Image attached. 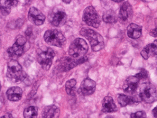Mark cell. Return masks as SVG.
I'll use <instances>...</instances> for the list:
<instances>
[{"label": "cell", "mask_w": 157, "mask_h": 118, "mask_svg": "<svg viewBox=\"0 0 157 118\" xmlns=\"http://www.w3.org/2000/svg\"><path fill=\"white\" fill-rule=\"evenodd\" d=\"M114 2H122L123 1H115V0H114Z\"/></svg>", "instance_id": "32"}, {"label": "cell", "mask_w": 157, "mask_h": 118, "mask_svg": "<svg viewBox=\"0 0 157 118\" xmlns=\"http://www.w3.org/2000/svg\"><path fill=\"white\" fill-rule=\"evenodd\" d=\"M135 76L140 80L141 78H147V76H148V72H147V71L146 70L142 69L141 70V72H139L138 74H137L136 75H135Z\"/></svg>", "instance_id": "26"}, {"label": "cell", "mask_w": 157, "mask_h": 118, "mask_svg": "<svg viewBox=\"0 0 157 118\" xmlns=\"http://www.w3.org/2000/svg\"><path fill=\"white\" fill-rule=\"evenodd\" d=\"M156 112H157V108H155L153 110V114L155 117V118H156Z\"/></svg>", "instance_id": "29"}, {"label": "cell", "mask_w": 157, "mask_h": 118, "mask_svg": "<svg viewBox=\"0 0 157 118\" xmlns=\"http://www.w3.org/2000/svg\"><path fill=\"white\" fill-rule=\"evenodd\" d=\"M24 118H37L38 109L34 106H30L25 109L23 112Z\"/></svg>", "instance_id": "23"}, {"label": "cell", "mask_w": 157, "mask_h": 118, "mask_svg": "<svg viewBox=\"0 0 157 118\" xmlns=\"http://www.w3.org/2000/svg\"><path fill=\"white\" fill-rule=\"evenodd\" d=\"M23 91L21 89L18 87H11L6 92L7 97L11 101H18L20 100Z\"/></svg>", "instance_id": "17"}, {"label": "cell", "mask_w": 157, "mask_h": 118, "mask_svg": "<svg viewBox=\"0 0 157 118\" xmlns=\"http://www.w3.org/2000/svg\"><path fill=\"white\" fill-rule=\"evenodd\" d=\"M88 45L82 38H77L69 47V55L75 59L84 57L88 51Z\"/></svg>", "instance_id": "3"}, {"label": "cell", "mask_w": 157, "mask_h": 118, "mask_svg": "<svg viewBox=\"0 0 157 118\" xmlns=\"http://www.w3.org/2000/svg\"><path fill=\"white\" fill-rule=\"evenodd\" d=\"M140 98L146 103H152L156 99V89L154 85L147 82L143 84L140 89Z\"/></svg>", "instance_id": "7"}, {"label": "cell", "mask_w": 157, "mask_h": 118, "mask_svg": "<svg viewBox=\"0 0 157 118\" xmlns=\"http://www.w3.org/2000/svg\"><path fill=\"white\" fill-rule=\"evenodd\" d=\"M96 84L95 81L87 78L82 81L79 88V93L83 96H89L93 94L96 90Z\"/></svg>", "instance_id": "11"}, {"label": "cell", "mask_w": 157, "mask_h": 118, "mask_svg": "<svg viewBox=\"0 0 157 118\" xmlns=\"http://www.w3.org/2000/svg\"><path fill=\"white\" fill-rule=\"evenodd\" d=\"M147 114L144 111H138L131 114V118H146Z\"/></svg>", "instance_id": "25"}, {"label": "cell", "mask_w": 157, "mask_h": 118, "mask_svg": "<svg viewBox=\"0 0 157 118\" xmlns=\"http://www.w3.org/2000/svg\"><path fill=\"white\" fill-rule=\"evenodd\" d=\"M141 31L142 29L140 26L134 23H131L128 27L127 34L131 38L138 39L141 35Z\"/></svg>", "instance_id": "19"}, {"label": "cell", "mask_w": 157, "mask_h": 118, "mask_svg": "<svg viewBox=\"0 0 157 118\" xmlns=\"http://www.w3.org/2000/svg\"><path fill=\"white\" fill-rule=\"evenodd\" d=\"M80 33L81 35L86 37L89 40L93 51H98L104 48V39L98 32L92 29H82Z\"/></svg>", "instance_id": "2"}, {"label": "cell", "mask_w": 157, "mask_h": 118, "mask_svg": "<svg viewBox=\"0 0 157 118\" xmlns=\"http://www.w3.org/2000/svg\"><path fill=\"white\" fill-rule=\"evenodd\" d=\"M49 20L54 27H61L67 21V15L63 11H57L50 15Z\"/></svg>", "instance_id": "13"}, {"label": "cell", "mask_w": 157, "mask_h": 118, "mask_svg": "<svg viewBox=\"0 0 157 118\" xmlns=\"http://www.w3.org/2000/svg\"><path fill=\"white\" fill-rule=\"evenodd\" d=\"M2 89V85H1V82H0V90H1Z\"/></svg>", "instance_id": "33"}, {"label": "cell", "mask_w": 157, "mask_h": 118, "mask_svg": "<svg viewBox=\"0 0 157 118\" xmlns=\"http://www.w3.org/2000/svg\"><path fill=\"white\" fill-rule=\"evenodd\" d=\"M59 109L55 105H50L44 109L41 118H59Z\"/></svg>", "instance_id": "15"}, {"label": "cell", "mask_w": 157, "mask_h": 118, "mask_svg": "<svg viewBox=\"0 0 157 118\" xmlns=\"http://www.w3.org/2000/svg\"><path fill=\"white\" fill-rule=\"evenodd\" d=\"M55 55V51L53 50L50 48L45 47L44 49L40 50L38 52L37 60L42 67L44 70H48L52 66Z\"/></svg>", "instance_id": "4"}, {"label": "cell", "mask_w": 157, "mask_h": 118, "mask_svg": "<svg viewBox=\"0 0 157 118\" xmlns=\"http://www.w3.org/2000/svg\"><path fill=\"white\" fill-rule=\"evenodd\" d=\"M133 9L132 6L129 4L128 2L123 3L121 5L120 13H119V18L120 21L123 23H126L129 22L133 17Z\"/></svg>", "instance_id": "10"}, {"label": "cell", "mask_w": 157, "mask_h": 118, "mask_svg": "<svg viewBox=\"0 0 157 118\" xmlns=\"http://www.w3.org/2000/svg\"><path fill=\"white\" fill-rule=\"evenodd\" d=\"M82 20L87 25L94 28L99 27L101 23V18L96 10L91 6L87 7L84 10Z\"/></svg>", "instance_id": "8"}, {"label": "cell", "mask_w": 157, "mask_h": 118, "mask_svg": "<svg viewBox=\"0 0 157 118\" xmlns=\"http://www.w3.org/2000/svg\"><path fill=\"white\" fill-rule=\"evenodd\" d=\"M141 55L145 59H148L151 56L156 55V40L144 47L141 52Z\"/></svg>", "instance_id": "20"}, {"label": "cell", "mask_w": 157, "mask_h": 118, "mask_svg": "<svg viewBox=\"0 0 157 118\" xmlns=\"http://www.w3.org/2000/svg\"><path fill=\"white\" fill-rule=\"evenodd\" d=\"M140 79L135 75L129 77L123 84V90L126 93H133L136 90Z\"/></svg>", "instance_id": "14"}, {"label": "cell", "mask_w": 157, "mask_h": 118, "mask_svg": "<svg viewBox=\"0 0 157 118\" xmlns=\"http://www.w3.org/2000/svg\"><path fill=\"white\" fill-rule=\"evenodd\" d=\"M117 101L121 106L124 107L128 105L133 104L139 102V99L137 97L129 96L124 94H120L117 96Z\"/></svg>", "instance_id": "21"}, {"label": "cell", "mask_w": 157, "mask_h": 118, "mask_svg": "<svg viewBox=\"0 0 157 118\" xmlns=\"http://www.w3.org/2000/svg\"><path fill=\"white\" fill-rule=\"evenodd\" d=\"M26 44H27V39L25 37L20 35L17 38L15 43L7 50V53L11 60H17V59L24 54Z\"/></svg>", "instance_id": "5"}, {"label": "cell", "mask_w": 157, "mask_h": 118, "mask_svg": "<svg viewBox=\"0 0 157 118\" xmlns=\"http://www.w3.org/2000/svg\"><path fill=\"white\" fill-rule=\"evenodd\" d=\"M87 60V57H82L81 59L64 57L60 62V67L63 71H68L76 67L78 64L85 62Z\"/></svg>", "instance_id": "9"}, {"label": "cell", "mask_w": 157, "mask_h": 118, "mask_svg": "<svg viewBox=\"0 0 157 118\" xmlns=\"http://www.w3.org/2000/svg\"><path fill=\"white\" fill-rule=\"evenodd\" d=\"M150 35H151V36H154V37H156V36H157L156 29H154V30H151V31L150 32Z\"/></svg>", "instance_id": "27"}, {"label": "cell", "mask_w": 157, "mask_h": 118, "mask_svg": "<svg viewBox=\"0 0 157 118\" xmlns=\"http://www.w3.org/2000/svg\"><path fill=\"white\" fill-rule=\"evenodd\" d=\"M102 111L104 112H113L117 111V107L111 97L107 96L103 99Z\"/></svg>", "instance_id": "16"}, {"label": "cell", "mask_w": 157, "mask_h": 118, "mask_svg": "<svg viewBox=\"0 0 157 118\" xmlns=\"http://www.w3.org/2000/svg\"><path fill=\"white\" fill-rule=\"evenodd\" d=\"M29 20L37 26L42 25L45 20V15L42 13L35 7H32L29 13Z\"/></svg>", "instance_id": "12"}, {"label": "cell", "mask_w": 157, "mask_h": 118, "mask_svg": "<svg viewBox=\"0 0 157 118\" xmlns=\"http://www.w3.org/2000/svg\"><path fill=\"white\" fill-rule=\"evenodd\" d=\"M63 2H64L65 3H70L71 2V1H65V0H63Z\"/></svg>", "instance_id": "31"}, {"label": "cell", "mask_w": 157, "mask_h": 118, "mask_svg": "<svg viewBox=\"0 0 157 118\" xmlns=\"http://www.w3.org/2000/svg\"><path fill=\"white\" fill-rule=\"evenodd\" d=\"M76 81L74 78L68 81L65 84V89H66L67 93L69 95L72 96L75 94V87L76 86Z\"/></svg>", "instance_id": "24"}, {"label": "cell", "mask_w": 157, "mask_h": 118, "mask_svg": "<svg viewBox=\"0 0 157 118\" xmlns=\"http://www.w3.org/2000/svg\"><path fill=\"white\" fill-rule=\"evenodd\" d=\"M44 40L48 44L58 47H62L65 43V36L57 30H47L44 35Z\"/></svg>", "instance_id": "6"}, {"label": "cell", "mask_w": 157, "mask_h": 118, "mask_svg": "<svg viewBox=\"0 0 157 118\" xmlns=\"http://www.w3.org/2000/svg\"><path fill=\"white\" fill-rule=\"evenodd\" d=\"M102 19L104 22L108 23H114L117 21V17L116 13L113 10H108L104 13Z\"/></svg>", "instance_id": "22"}, {"label": "cell", "mask_w": 157, "mask_h": 118, "mask_svg": "<svg viewBox=\"0 0 157 118\" xmlns=\"http://www.w3.org/2000/svg\"><path fill=\"white\" fill-rule=\"evenodd\" d=\"M6 76L10 81L13 83H19L25 79L26 73L17 60H11L8 63Z\"/></svg>", "instance_id": "1"}, {"label": "cell", "mask_w": 157, "mask_h": 118, "mask_svg": "<svg viewBox=\"0 0 157 118\" xmlns=\"http://www.w3.org/2000/svg\"><path fill=\"white\" fill-rule=\"evenodd\" d=\"M2 105H3V101H2V99L0 98V108H1V107L2 106Z\"/></svg>", "instance_id": "30"}, {"label": "cell", "mask_w": 157, "mask_h": 118, "mask_svg": "<svg viewBox=\"0 0 157 118\" xmlns=\"http://www.w3.org/2000/svg\"><path fill=\"white\" fill-rule=\"evenodd\" d=\"M18 1H15V0H13V1L2 0L0 1V12L4 16L9 15L11 8L16 6L18 4Z\"/></svg>", "instance_id": "18"}, {"label": "cell", "mask_w": 157, "mask_h": 118, "mask_svg": "<svg viewBox=\"0 0 157 118\" xmlns=\"http://www.w3.org/2000/svg\"><path fill=\"white\" fill-rule=\"evenodd\" d=\"M0 118H13V117H12V116H11V114L7 113V114H5L4 116H3L2 117H1Z\"/></svg>", "instance_id": "28"}]
</instances>
